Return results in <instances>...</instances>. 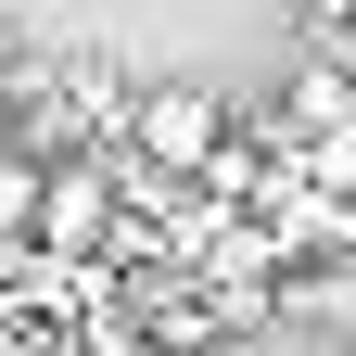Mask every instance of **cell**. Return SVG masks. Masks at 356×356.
<instances>
[{
    "label": "cell",
    "instance_id": "2",
    "mask_svg": "<svg viewBox=\"0 0 356 356\" xmlns=\"http://www.w3.org/2000/svg\"><path fill=\"white\" fill-rule=\"evenodd\" d=\"M102 242H115V178H102V153H64L51 191H38V254L102 267Z\"/></svg>",
    "mask_w": 356,
    "mask_h": 356
},
{
    "label": "cell",
    "instance_id": "3",
    "mask_svg": "<svg viewBox=\"0 0 356 356\" xmlns=\"http://www.w3.org/2000/svg\"><path fill=\"white\" fill-rule=\"evenodd\" d=\"M38 191H51V165L26 140H0V242H38Z\"/></svg>",
    "mask_w": 356,
    "mask_h": 356
},
{
    "label": "cell",
    "instance_id": "1",
    "mask_svg": "<svg viewBox=\"0 0 356 356\" xmlns=\"http://www.w3.org/2000/svg\"><path fill=\"white\" fill-rule=\"evenodd\" d=\"M127 153H140V165H178V178H216V165L242 153V127H229V89H216V76H140Z\"/></svg>",
    "mask_w": 356,
    "mask_h": 356
},
{
    "label": "cell",
    "instance_id": "4",
    "mask_svg": "<svg viewBox=\"0 0 356 356\" xmlns=\"http://www.w3.org/2000/svg\"><path fill=\"white\" fill-rule=\"evenodd\" d=\"M13 64H26V38H13V13H0V76H13Z\"/></svg>",
    "mask_w": 356,
    "mask_h": 356
}]
</instances>
